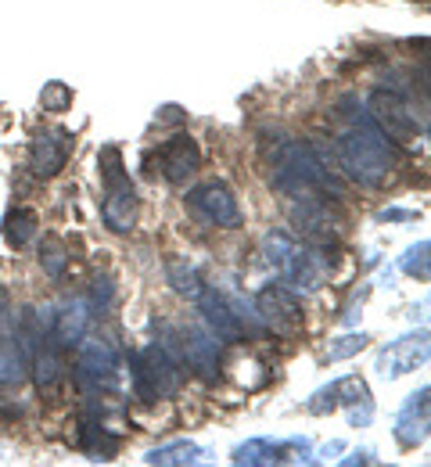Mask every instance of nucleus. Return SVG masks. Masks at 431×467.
Masks as SVG:
<instances>
[{"label": "nucleus", "mask_w": 431, "mask_h": 467, "mask_svg": "<svg viewBox=\"0 0 431 467\" xmlns=\"http://www.w3.org/2000/svg\"><path fill=\"white\" fill-rule=\"evenodd\" d=\"M338 162L342 170L360 180V183H377L392 170V140L374 126V122H356L338 137Z\"/></svg>", "instance_id": "1"}, {"label": "nucleus", "mask_w": 431, "mask_h": 467, "mask_svg": "<svg viewBox=\"0 0 431 467\" xmlns=\"http://www.w3.org/2000/svg\"><path fill=\"white\" fill-rule=\"evenodd\" d=\"M101 180H105V205H101L105 223L116 234L133 231L140 202H137L133 180H129V173L123 170L119 148H105V151H101Z\"/></svg>", "instance_id": "2"}, {"label": "nucleus", "mask_w": 431, "mask_h": 467, "mask_svg": "<svg viewBox=\"0 0 431 467\" xmlns=\"http://www.w3.org/2000/svg\"><path fill=\"white\" fill-rule=\"evenodd\" d=\"M180 389V367L177 359L169 356L166 346H148L144 352L133 356V392L137 400L144 403H155V400H166Z\"/></svg>", "instance_id": "3"}, {"label": "nucleus", "mask_w": 431, "mask_h": 467, "mask_svg": "<svg viewBox=\"0 0 431 467\" xmlns=\"http://www.w3.org/2000/svg\"><path fill=\"white\" fill-rule=\"evenodd\" d=\"M187 209H190V216H198L201 223H209V227H223V231H234V227H241V205H238V198H234V191L227 187V183H220V180H209V183H198V187H190L187 191Z\"/></svg>", "instance_id": "4"}, {"label": "nucleus", "mask_w": 431, "mask_h": 467, "mask_svg": "<svg viewBox=\"0 0 431 467\" xmlns=\"http://www.w3.org/2000/svg\"><path fill=\"white\" fill-rule=\"evenodd\" d=\"M119 378H123V363L116 349L108 342H83L76 352V381L83 389H94V392H116L119 389Z\"/></svg>", "instance_id": "5"}, {"label": "nucleus", "mask_w": 431, "mask_h": 467, "mask_svg": "<svg viewBox=\"0 0 431 467\" xmlns=\"http://www.w3.org/2000/svg\"><path fill=\"white\" fill-rule=\"evenodd\" d=\"M255 313H259V320L266 324V331H273V335H281V338H299V335H303V324H306V320H303V302L295 298V292H288V288H281V285L259 292Z\"/></svg>", "instance_id": "6"}, {"label": "nucleus", "mask_w": 431, "mask_h": 467, "mask_svg": "<svg viewBox=\"0 0 431 467\" xmlns=\"http://www.w3.org/2000/svg\"><path fill=\"white\" fill-rule=\"evenodd\" d=\"M370 122L395 144H410L417 140V116L410 112V105L392 94V90H374L370 94Z\"/></svg>", "instance_id": "7"}, {"label": "nucleus", "mask_w": 431, "mask_h": 467, "mask_svg": "<svg viewBox=\"0 0 431 467\" xmlns=\"http://www.w3.org/2000/svg\"><path fill=\"white\" fill-rule=\"evenodd\" d=\"M198 170H201V148L190 133H173L159 148V173L169 183H187Z\"/></svg>", "instance_id": "8"}, {"label": "nucleus", "mask_w": 431, "mask_h": 467, "mask_svg": "<svg viewBox=\"0 0 431 467\" xmlns=\"http://www.w3.org/2000/svg\"><path fill=\"white\" fill-rule=\"evenodd\" d=\"M198 302H201V313H205V320H209V327H212L216 338H227V342H245V338H251V327H248L245 313L238 306H231L220 292H209L205 288V292L198 295Z\"/></svg>", "instance_id": "9"}, {"label": "nucleus", "mask_w": 431, "mask_h": 467, "mask_svg": "<svg viewBox=\"0 0 431 467\" xmlns=\"http://www.w3.org/2000/svg\"><path fill=\"white\" fill-rule=\"evenodd\" d=\"M180 356L190 370L216 381L220 378V338L205 327H184L180 331Z\"/></svg>", "instance_id": "10"}, {"label": "nucleus", "mask_w": 431, "mask_h": 467, "mask_svg": "<svg viewBox=\"0 0 431 467\" xmlns=\"http://www.w3.org/2000/svg\"><path fill=\"white\" fill-rule=\"evenodd\" d=\"M65 162H68V133H62V130H44V133H36L33 151H29L33 173L51 180V176L62 173Z\"/></svg>", "instance_id": "11"}, {"label": "nucleus", "mask_w": 431, "mask_h": 467, "mask_svg": "<svg viewBox=\"0 0 431 467\" xmlns=\"http://www.w3.org/2000/svg\"><path fill=\"white\" fill-rule=\"evenodd\" d=\"M79 450L90 457V461H112L119 453V439L105 428L101 417H83L79 420Z\"/></svg>", "instance_id": "12"}, {"label": "nucleus", "mask_w": 431, "mask_h": 467, "mask_svg": "<svg viewBox=\"0 0 431 467\" xmlns=\"http://www.w3.org/2000/svg\"><path fill=\"white\" fill-rule=\"evenodd\" d=\"M33 374H36V389H40V396L55 400V396L62 392L65 359H62V352H58V346H55V342H44V349H40L36 363H33Z\"/></svg>", "instance_id": "13"}, {"label": "nucleus", "mask_w": 431, "mask_h": 467, "mask_svg": "<svg viewBox=\"0 0 431 467\" xmlns=\"http://www.w3.org/2000/svg\"><path fill=\"white\" fill-rule=\"evenodd\" d=\"M36 227H40V220H36L33 209H22V205H18V209H11V213L4 216V237H7L11 248H26V244H33Z\"/></svg>", "instance_id": "14"}, {"label": "nucleus", "mask_w": 431, "mask_h": 467, "mask_svg": "<svg viewBox=\"0 0 431 467\" xmlns=\"http://www.w3.org/2000/svg\"><path fill=\"white\" fill-rule=\"evenodd\" d=\"M26 381V356L15 342L0 338V385H18Z\"/></svg>", "instance_id": "15"}, {"label": "nucleus", "mask_w": 431, "mask_h": 467, "mask_svg": "<svg viewBox=\"0 0 431 467\" xmlns=\"http://www.w3.org/2000/svg\"><path fill=\"white\" fill-rule=\"evenodd\" d=\"M40 266H44L51 277H62L65 266H68V248H65L62 237L47 234V237L40 241Z\"/></svg>", "instance_id": "16"}, {"label": "nucleus", "mask_w": 431, "mask_h": 467, "mask_svg": "<svg viewBox=\"0 0 431 467\" xmlns=\"http://www.w3.org/2000/svg\"><path fill=\"white\" fill-rule=\"evenodd\" d=\"M198 457H201V450L194 442H173V446L151 450L148 464H198Z\"/></svg>", "instance_id": "17"}, {"label": "nucleus", "mask_w": 431, "mask_h": 467, "mask_svg": "<svg viewBox=\"0 0 431 467\" xmlns=\"http://www.w3.org/2000/svg\"><path fill=\"white\" fill-rule=\"evenodd\" d=\"M169 281H173V288L187 298H198V295L205 292V285H201V277H198V270L194 266H180V263H169Z\"/></svg>", "instance_id": "18"}, {"label": "nucleus", "mask_w": 431, "mask_h": 467, "mask_svg": "<svg viewBox=\"0 0 431 467\" xmlns=\"http://www.w3.org/2000/svg\"><path fill=\"white\" fill-rule=\"evenodd\" d=\"M40 105H44V112H68L72 90H68L65 83H47L44 94H40Z\"/></svg>", "instance_id": "19"}, {"label": "nucleus", "mask_w": 431, "mask_h": 467, "mask_svg": "<svg viewBox=\"0 0 431 467\" xmlns=\"http://www.w3.org/2000/svg\"><path fill=\"white\" fill-rule=\"evenodd\" d=\"M338 342H342V346H331V352H327L331 359H342V356H353V352H360V349H364V346H367V338H364V335H349V338H338Z\"/></svg>", "instance_id": "20"}, {"label": "nucleus", "mask_w": 431, "mask_h": 467, "mask_svg": "<svg viewBox=\"0 0 431 467\" xmlns=\"http://www.w3.org/2000/svg\"><path fill=\"white\" fill-rule=\"evenodd\" d=\"M7 320H11V298H7V292L0 288V331L7 327Z\"/></svg>", "instance_id": "21"}, {"label": "nucleus", "mask_w": 431, "mask_h": 467, "mask_svg": "<svg viewBox=\"0 0 431 467\" xmlns=\"http://www.w3.org/2000/svg\"><path fill=\"white\" fill-rule=\"evenodd\" d=\"M425 248H428V244H421V248H414V255H421ZM406 270H410V274H417V259H406ZM421 277H428V266H425V259H421Z\"/></svg>", "instance_id": "22"}]
</instances>
